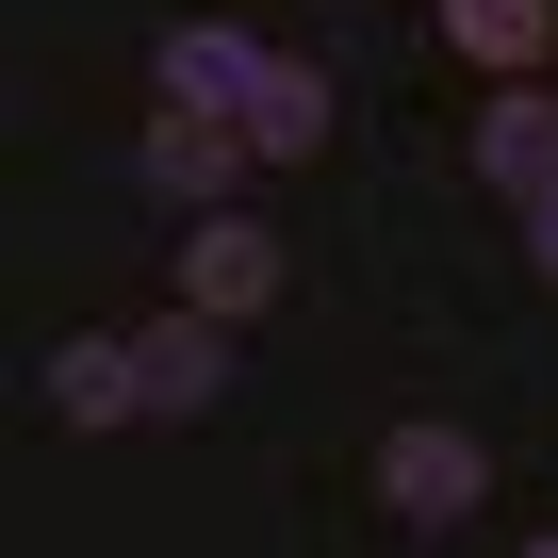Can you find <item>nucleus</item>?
Masks as SVG:
<instances>
[{
  "label": "nucleus",
  "mask_w": 558,
  "mask_h": 558,
  "mask_svg": "<svg viewBox=\"0 0 558 558\" xmlns=\"http://www.w3.org/2000/svg\"><path fill=\"white\" fill-rule=\"evenodd\" d=\"M181 296H197V313H263V296H279V230H263V214H197V230H181Z\"/></svg>",
  "instance_id": "39448f33"
},
{
  "label": "nucleus",
  "mask_w": 558,
  "mask_h": 558,
  "mask_svg": "<svg viewBox=\"0 0 558 558\" xmlns=\"http://www.w3.org/2000/svg\"><path fill=\"white\" fill-rule=\"evenodd\" d=\"M476 165H493L509 197H558V99H542V83H509V99L476 116Z\"/></svg>",
  "instance_id": "6e6552de"
},
{
  "label": "nucleus",
  "mask_w": 558,
  "mask_h": 558,
  "mask_svg": "<svg viewBox=\"0 0 558 558\" xmlns=\"http://www.w3.org/2000/svg\"><path fill=\"white\" fill-rule=\"evenodd\" d=\"M132 362H148V411H165V427H197V411L230 395V313H197V296H181V313H148V329H132Z\"/></svg>",
  "instance_id": "7ed1b4c3"
},
{
  "label": "nucleus",
  "mask_w": 558,
  "mask_h": 558,
  "mask_svg": "<svg viewBox=\"0 0 558 558\" xmlns=\"http://www.w3.org/2000/svg\"><path fill=\"white\" fill-rule=\"evenodd\" d=\"M246 148H263V165H313V148H329V83H313V66H263V99H246Z\"/></svg>",
  "instance_id": "1a4fd4ad"
},
{
  "label": "nucleus",
  "mask_w": 558,
  "mask_h": 558,
  "mask_svg": "<svg viewBox=\"0 0 558 558\" xmlns=\"http://www.w3.org/2000/svg\"><path fill=\"white\" fill-rule=\"evenodd\" d=\"M50 411H66V427H148V362H132V329L50 345Z\"/></svg>",
  "instance_id": "423d86ee"
},
{
  "label": "nucleus",
  "mask_w": 558,
  "mask_h": 558,
  "mask_svg": "<svg viewBox=\"0 0 558 558\" xmlns=\"http://www.w3.org/2000/svg\"><path fill=\"white\" fill-rule=\"evenodd\" d=\"M525 246H542V279H558V197H525Z\"/></svg>",
  "instance_id": "9d476101"
},
{
  "label": "nucleus",
  "mask_w": 558,
  "mask_h": 558,
  "mask_svg": "<svg viewBox=\"0 0 558 558\" xmlns=\"http://www.w3.org/2000/svg\"><path fill=\"white\" fill-rule=\"evenodd\" d=\"M263 148H246V116H165L148 148H132V181L148 197H181V214H230V181H246Z\"/></svg>",
  "instance_id": "f03ea898"
},
{
  "label": "nucleus",
  "mask_w": 558,
  "mask_h": 558,
  "mask_svg": "<svg viewBox=\"0 0 558 558\" xmlns=\"http://www.w3.org/2000/svg\"><path fill=\"white\" fill-rule=\"evenodd\" d=\"M444 34H460V66L542 83V66H558V0H444Z\"/></svg>",
  "instance_id": "0eeeda50"
},
{
  "label": "nucleus",
  "mask_w": 558,
  "mask_h": 558,
  "mask_svg": "<svg viewBox=\"0 0 558 558\" xmlns=\"http://www.w3.org/2000/svg\"><path fill=\"white\" fill-rule=\"evenodd\" d=\"M263 66H279V50H246L230 17H181V34L148 50V83H165V116H246V99H263Z\"/></svg>",
  "instance_id": "f257e3e1"
},
{
  "label": "nucleus",
  "mask_w": 558,
  "mask_h": 558,
  "mask_svg": "<svg viewBox=\"0 0 558 558\" xmlns=\"http://www.w3.org/2000/svg\"><path fill=\"white\" fill-rule=\"evenodd\" d=\"M525 558H558V542H525Z\"/></svg>",
  "instance_id": "9b49d317"
},
{
  "label": "nucleus",
  "mask_w": 558,
  "mask_h": 558,
  "mask_svg": "<svg viewBox=\"0 0 558 558\" xmlns=\"http://www.w3.org/2000/svg\"><path fill=\"white\" fill-rule=\"evenodd\" d=\"M476 476H493V460H476L460 427H395V444H378V509H395V525H460Z\"/></svg>",
  "instance_id": "20e7f679"
}]
</instances>
